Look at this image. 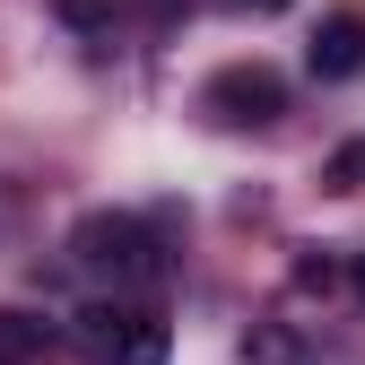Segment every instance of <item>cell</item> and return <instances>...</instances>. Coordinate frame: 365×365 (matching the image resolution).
I'll return each mask as SVG.
<instances>
[{
  "mask_svg": "<svg viewBox=\"0 0 365 365\" xmlns=\"http://www.w3.org/2000/svg\"><path fill=\"white\" fill-rule=\"evenodd\" d=\"M70 261L87 269V279H113V287H157L165 279V252L140 217H122V209H96V217H78L70 226Z\"/></svg>",
  "mask_w": 365,
  "mask_h": 365,
  "instance_id": "1",
  "label": "cell"
},
{
  "mask_svg": "<svg viewBox=\"0 0 365 365\" xmlns=\"http://www.w3.org/2000/svg\"><path fill=\"white\" fill-rule=\"evenodd\" d=\"M70 339H78L87 365H165V348H174L148 304H87Z\"/></svg>",
  "mask_w": 365,
  "mask_h": 365,
  "instance_id": "2",
  "label": "cell"
},
{
  "mask_svg": "<svg viewBox=\"0 0 365 365\" xmlns=\"http://www.w3.org/2000/svg\"><path fill=\"white\" fill-rule=\"evenodd\" d=\"M217 122H279L287 113V78L269 70V61H226L209 78V96H200Z\"/></svg>",
  "mask_w": 365,
  "mask_h": 365,
  "instance_id": "3",
  "label": "cell"
},
{
  "mask_svg": "<svg viewBox=\"0 0 365 365\" xmlns=\"http://www.w3.org/2000/svg\"><path fill=\"white\" fill-rule=\"evenodd\" d=\"M304 61H313V78H356L365 70V9H331L322 26H313V43H304Z\"/></svg>",
  "mask_w": 365,
  "mask_h": 365,
  "instance_id": "4",
  "label": "cell"
},
{
  "mask_svg": "<svg viewBox=\"0 0 365 365\" xmlns=\"http://www.w3.org/2000/svg\"><path fill=\"white\" fill-rule=\"evenodd\" d=\"M331 192H365V148H339L331 157Z\"/></svg>",
  "mask_w": 365,
  "mask_h": 365,
  "instance_id": "5",
  "label": "cell"
},
{
  "mask_svg": "<svg viewBox=\"0 0 365 365\" xmlns=\"http://www.w3.org/2000/svg\"><path fill=\"white\" fill-rule=\"evenodd\" d=\"M61 18H70V26H96V18H105V0H61Z\"/></svg>",
  "mask_w": 365,
  "mask_h": 365,
  "instance_id": "6",
  "label": "cell"
},
{
  "mask_svg": "<svg viewBox=\"0 0 365 365\" xmlns=\"http://www.w3.org/2000/svg\"><path fill=\"white\" fill-rule=\"evenodd\" d=\"M235 9H261V18H269V9H287V0H235Z\"/></svg>",
  "mask_w": 365,
  "mask_h": 365,
  "instance_id": "7",
  "label": "cell"
},
{
  "mask_svg": "<svg viewBox=\"0 0 365 365\" xmlns=\"http://www.w3.org/2000/svg\"><path fill=\"white\" fill-rule=\"evenodd\" d=\"M348 279H356V304H365V252H356V269H348Z\"/></svg>",
  "mask_w": 365,
  "mask_h": 365,
  "instance_id": "8",
  "label": "cell"
}]
</instances>
